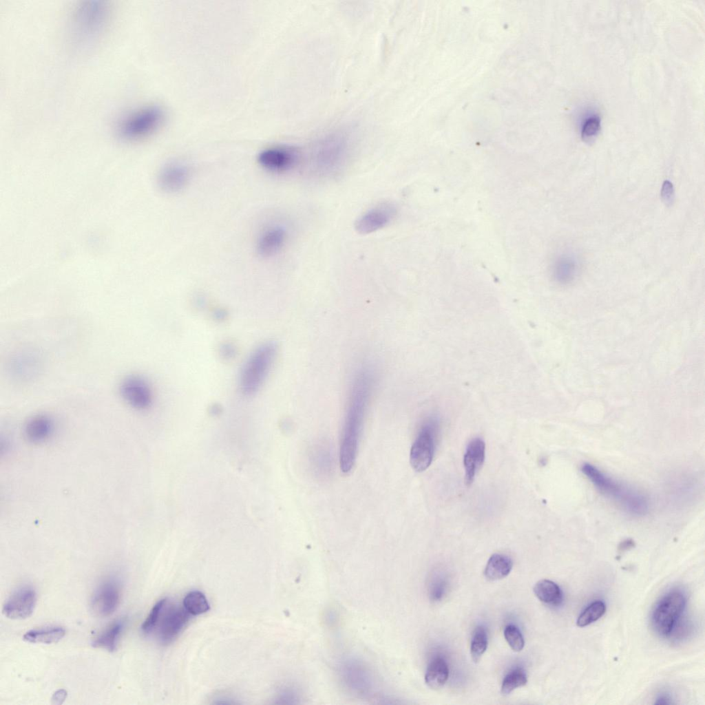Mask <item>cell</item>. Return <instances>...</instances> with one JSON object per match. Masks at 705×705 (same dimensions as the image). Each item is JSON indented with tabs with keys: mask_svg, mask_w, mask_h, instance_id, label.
<instances>
[{
	"mask_svg": "<svg viewBox=\"0 0 705 705\" xmlns=\"http://www.w3.org/2000/svg\"><path fill=\"white\" fill-rule=\"evenodd\" d=\"M372 386L371 372L367 369L359 372L352 386L341 434L339 465L344 473L349 472L355 462Z\"/></svg>",
	"mask_w": 705,
	"mask_h": 705,
	"instance_id": "cell-1",
	"label": "cell"
},
{
	"mask_svg": "<svg viewBox=\"0 0 705 705\" xmlns=\"http://www.w3.org/2000/svg\"><path fill=\"white\" fill-rule=\"evenodd\" d=\"M581 472L602 494L627 513L638 516L647 513L649 501L642 493L622 484L591 463H584Z\"/></svg>",
	"mask_w": 705,
	"mask_h": 705,
	"instance_id": "cell-2",
	"label": "cell"
},
{
	"mask_svg": "<svg viewBox=\"0 0 705 705\" xmlns=\"http://www.w3.org/2000/svg\"><path fill=\"white\" fill-rule=\"evenodd\" d=\"M109 19V7L105 2H81L75 8L70 21L72 39L77 45L90 43L103 32Z\"/></svg>",
	"mask_w": 705,
	"mask_h": 705,
	"instance_id": "cell-3",
	"label": "cell"
},
{
	"mask_svg": "<svg viewBox=\"0 0 705 705\" xmlns=\"http://www.w3.org/2000/svg\"><path fill=\"white\" fill-rule=\"evenodd\" d=\"M350 153L348 137L333 133L319 139L312 151V163L318 174L330 176L343 168Z\"/></svg>",
	"mask_w": 705,
	"mask_h": 705,
	"instance_id": "cell-4",
	"label": "cell"
},
{
	"mask_svg": "<svg viewBox=\"0 0 705 705\" xmlns=\"http://www.w3.org/2000/svg\"><path fill=\"white\" fill-rule=\"evenodd\" d=\"M276 351L275 344L268 342L252 352L240 375V388L245 394H253L260 388L271 368Z\"/></svg>",
	"mask_w": 705,
	"mask_h": 705,
	"instance_id": "cell-5",
	"label": "cell"
},
{
	"mask_svg": "<svg viewBox=\"0 0 705 705\" xmlns=\"http://www.w3.org/2000/svg\"><path fill=\"white\" fill-rule=\"evenodd\" d=\"M163 117L161 107L146 105L125 116L118 126V131L126 140H138L154 132L161 124Z\"/></svg>",
	"mask_w": 705,
	"mask_h": 705,
	"instance_id": "cell-6",
	"label": "cell"
},
{
	"mask_svg": "<svg viewBox=\"0 0 705 705\" xmlns=\"http://www.w3.org/2000/svg\"><path fill=\"white\" fill-rule=\"evenodd\" d=\"M686 602L682 591L673 590L656 603L651 613V623L658 635L666 637L671 633L685 608Z\"/></svg>",
	"mask_w": 705,
	"mask_h": 705,
	"instance_id": "cell-7",
	"label": "cell"
},
{
	"mask_svg": "<svg viewBox=\"0 0 705 705\" xmlns=\"http://www.w3.org/2000/svg\"><path fill=\"white\" fill-rule=\"evenodd\" d=\"M439 431V421L431 417L423 421L410 452V462L417 472L425 470L431 464Z\"/></svg>",
	"mask_w": 705,
	"mask_h": 705,
	"instance_id": "cell-8",
	"label": "cell"
},
{
	"mask_svg": "<svg viewBox=\"0 0 705 705\" xmlns=\"http://www.w3.org/2000/svg\"><path fill=\"white\" fill-rule=\"evenodd\" d=\"M338 674L344 687L352 694L366 697L374 690L372 672L357 658L348 657L342 660L338 666Z\"/></svg>",
	"mask_w": 705,
	"mask_h": 705,
	"instance_id": "cell-9",
	"label": "cell"
},
{
	"mask_svg": "<svg viewBox=\"0 0 705 705\" xmlns=\"http://www.w3.org/2000/svg\"><path fill=\"white\" fill-rule=\"evenodd\" d=\"M189 618L190 614L183 606L176 605L167 599L154 629L158 640L162 644L170 643L182 630Z\"/></svg>",
	"mask_w": 705,
	"mask_h": 705,
	"instance_id": "cell-10",
	"label": "cell"
},
{
	"mask_svg": "<svg viewBox=\"0 0 705 705\" xmlns=\"http://www.w3.org/2000/svg\"><path fill=\"white\" fill-rule=\"evenodd\" d=\"M299 158V151L289 146L266 148L257 157L258 164L263 169L273 173H282L291 169L297 164Z\"/></svg>",
	"mask_w": 705,
	"mask_h": 705,
	"instance_id": "cell-11",
	"label": "cell"
},
{
	"mask_svg": "<svg viewBox=\"0 0 705 705\" xmlns=\"http://www.w3.org/2000/svg\"><path fill=\"white\" fill-rule=\"evenodd\" d=\"M119 392L130 406L138 410H145L152 403L153 394L149 383L138 375L124 378L119 386Z\"/></svg>",
	"mask_w": 705,
	"mask_h": 705,
	"instance_id": "cell-12",
	"label": "cell"
},
{
	"mask_svg": "<svg viewBox=\"0 0 705 705\" xmlns=\"http://www.w3.org/2000/svg\"><path fill=\"white\" fill-rule=\"evenodd\" d=\"M36 593L33 587L23 586L16 591L7 599L3 605V615L12 620H23L29 618L33 613L36 604Z\"/></svg>",
	"mask_w": 705,
	"mask_h": 705,
	"instance_id": "cell-13",
	"label": "cell"
},
{
	"mask_svg": "<svg viewBox=\"0 0 705 705\" xmlns=\"http://www.w3.org/2000/svg\"><path fill=\"white\" fill-rule=\"evenodd\" d=\"M120 600V588L114 580H107L101 583L92 595L91 607L100 617H107L117 609Z\"/></svg>",
	"mask_w": 705,
	"mask_h": 705,
	"instance_id": "cell-14",
	"label": "cell"
},
{
	"mask_svg": "<svg viewBox=\"0 0 705 705\" xmlns=\"http://www.w3.org/2000/svg\"><path fill=\"white\" fill-rule=\"evenodd\" d=\"M396 207L381 203L364 213L355 222V228L361 234L373 233L388 224L397 215Z\"/></svg>",
	"mask_w": 705,
	"mask_h": 705,
	"instance_id": "cell-15",
	"label": "cell"
},
{
	"mask_svg": "<svg viewBox=\"0 0 705 705\" xmlns=\"http://www.w3.org/2000/svg\"><path fill=\"white\" fill-rule=\"evenodd\" d=\"M190 177L189 168L181 162H170L166 165L158 176L160 188L168 193H176L183 189Z\"/></svg>",
	"mask_w": 705,
	"mask_h": 705,
	"instance_id": "cell-16",
	"label": "cell"
},
{
	"mask_svg": "<svg viewBox=\"0 0 705 705\" xmlns=\"http://www.w3.org/2000/svg\"><path fill=\"white\" fill-rule=\"evenodd\" d=\"M485 456L484 441L479 437L472 439L467 445L463 458L465 481L467 485L473 482L477 472L483 465Z\"/></svg>",
	"mask_w": 705,
	"mask_h": 705,
	"instance_id": "cell-17",
	"label": "cell"
},
{
	"mask_svg": "<svg viewBox=\"0 0 705 705\" xmlns=\"http://www.w3.org/2000/svg\"><path fill=\"white\" fill-rule=\"evenodd\" d=\"M286 239V232L283 227H270L259 236L256 243L257 253L263 257L273 256L282 249Z\"/></svg>",
	"mask_w": 705,
	"mask_h": 705,
	"instance_id": "cell-18",
	"label": "cell"
},
{
	"mask_svg": "<svg viewBox=\"0 0 705 705\" xmlns=\"http://www.w3.org/2000/svg\"><path fill=\"white\" fill-rule=\"evenodd\" d=\"M54 428V421L50 417L38 414L28 420L24 427V434L29 442L41 443L51 436Z\"/></svg>",
	"mask_w": 705,
	"mask_h": 705,
	"instance_id": "cell-19",
	"label": "cell"
},
{
	"mask_svg": "<svg viewBox=\"0 0 705 705\" xmlns=\"http://www.w3.org/2000/svg\"><path fill=\"white\" fill-rule=\"evenodd\" d=\"M124 625L123 620L112 622L94 638L92 642V646L105 649L109 652L115 651Z\"/></svg>",
	"mask_w": 705,
	"mask_h": 705,
	"instance_id": "cell-20",
	"label": "cell"
},
{
	"mask_svg": "<svg viewBox=\"0 0 705 705\" xmlns=\"http://www.w3.org/2000/svg\"><path fill=\"white\" fill-rule=\"evenodd\" d=\"M512 567V560L508 556L494 554L489 558L484 574L488 580H498L508 576Z\"/></svg>",
	"mask_w": 705,
	"mask_h": 705,
	"instance_id": "cell-21",
	"label": "cell"
},
{
	"mask_svg": "<svg viewBox=\"0 0 705 705\" xmlns=\"http://www.w3.org/2000/svg\"><path fill=\"white\" fill-rule=\"evenodd\" d=\"M449 676L447 662L441 657H434L428 664L425 674L426 684L433 689L442 687Z\"/></svg>",
	"mask_w": 705,
	"mask_h": 705,
	"instance_id": "cell-22",
	"label": "cell"
},
{
	"mask_svg": "<svg viewBox=\"0 0 705 705\" xmlns=\"http://www.w3.org/2000/svg\"><path fill=\"white\" fill-rule=\"evenodd\" d=\"M65 635V630L60 626H50L31 629L23 636L25 641L30 643L53 644L60 641Z\"/></svg>",
	"mask_w": 705,
	"mask_h": 705,
	"instance_id": "cell-23",
	"label": "cell"
},
{
	"mask_svg": "<svg viewBox=\"0 0 705 705\" xmlns=\"http://www.w3.org/2000/svg\"><path fill=\"white\" fill-rule=\"evenodd\" d=\"M535 596L543 603L558 606L562 601V592L554 582L543 579L538 581L533 589Z\"/></svg>",
	"mask_w": 705,
	"mask_h": 705,
	"instance_id": "cell-24",
	"label": "cell"
},
{
	"mask_svg": "<svg viewBox=\"0 0 705 705\" xmlns=\"http://www.w3.org/2000/svg\"><path fill=\"white\" fill-rule=\"evenodd\" d=\"M182 606L191 615L202 614L209 609L205 596L199 591H192L184 598Z\"/></svg>",
	"mask_w": 705,
	"mask_h": 705,
	"instance_id": "cell-25",
	"label": "cell"
},
{
	"mask_svg": "<svg viewBox=\"0 0 705 705\" xmlns=\"http://www.w3.org/2000/svg\"><path fill=\"white\" fill-rule=\"evenodd\" d=\"M606 611L604 602L597 600L589 604L579 615L576 624L580 627H586L600 619Z\"/></svg>",
	"mask_w": 705,
	"mask_h": 705,
	"instance_id": "cell-26",
	"label": "cell"
},
{
	"mask_svg": "<svg viewBox=\"0 0 705 705\" xmlns=\"http://www.w3.org/2000/svg\"><path fill=\"white\" fill-rule=\"evenodd\" d=\"M527 675L524 670L516 668L509 672L504 677L501 685V693L510 694L514 690L527 684Z\"/></svg>",
	"mask_w": 705,
	"mask_h": 705,
	"instance_id": "cell-27",
	"label": "cell"
},
{
	"mask_svg": "<svg viewBox=\"0 0 705 705\" xmlns=\"http://www.w3.org/2000/svg\"><path fill=\"white\" fill-rule=\"evenodd\" d=\"M487 643V635L485 628L482 626L476 628L472 635L470 646L472 659L475 663L480 660L485 652Z\"/></svg>",
	"mask_w": 705,
	"mask_h": 705,
	"instance_id": "cell-28",
	"label": "cell"
},
{
	"mask_svg": "<svg viewBox=\"0 0 705 705\" xmlns=\"http://www.w3.org/2000/svg\"><path fill=\"white\" fill-rule=\"evenodd\" d=\"M166 600L167 598H163L157 602L143 622L141 630L145 634H150L154 632Z\"/></svg>",
	"mask_w": 705,
	"mask_h": 705,
	"instance_id": "cell-29",
	"label": "cell"
},
{
	"mask_svg": "<svg viewBox=\"0 0 705 705\" xmlns=\"http://www.w3.org/2000/svg\"><path fill=\"white\" fill-rule=\"evenodd\" d=\"M504 637L511 649L516 652L520 651L524 646V638L517 627L508 624L504 629Z\"/></svg>",
	"mask_w": 705,
	"mask_h": 705,
	"instance_id": "cell-30",
	"label": "cell"
},
{
	"mask_svg": "<svg viewBox=\"0 0 705 705\" xmlns=\"http://www.w3.org/2000/svg\"><path fill=\"white\" fill-rule=\"evenodd\" d=\"M576 269V262L571 257H565L559 261L556 269V276L560 281H568L574 277Z\"/></svg>",
	"mask_w": 705,
	"mask_h": 705,
	"instance_id": "cell-31",
	"label": "cell"
},
{
	"mask_svg": "<svg viewBox=\"0 0 705 705\" xmlns=\"http://www.w3.org/2000/svg\"><path fill=\"white\" fill-rule=\"evenodd\" d=\"M600 127V120L598 116L593 115L587 118L582 125L581 135L584 140H589L596 135Z\"/></svg>",
	"mask_w": 705,
	"mask_h": 705,
	"instance_id": "cell-32",
	"label": "cell"
},
{
	"mask_svg": "<svg viewBox=\"0 0 705 705\" xmlns=\"http://www.w3.org/2000/svg\"><path fill=\"white\" fill-rule=\"evenodd\" d=\"M661 197L662 200L669 205L671 204L674 198V188L673 184L669 181H664L661 189Z\"/></svg>",
	"mask_w": 705,
	"mask_h": 705,
	"instance_id": "cell-33",
	"label": "cell"
},
{
	"mask_svg": "<svg viewBox=\"0 0 705 705\" xmlns=\"http://www.w3.org/2000/svg\"><path fill=\"white\" fill-rule=\"evenodd\" d=\"M298 699V695L291 688L284 689L282 691L281 694H280L279 697V699L282 701V703L284 704H295Z\"/></svg>",
	"mask_w": 705,
	"mask_h": 705,
	"instance_id": "cell-34",
	"label": "cell"
},
{
	"mask_svg": "<svg viewBox=\"0 0 705 705\" xmlns=\"http://www.w3.org/2000/svg\"><path fill=\"white\" fill-rule=\"evenodd\" d=\"M235 352L234 346L231 344H224L221 347L220 353L226 359L231 358Z\"/></svg>",
	"mask_w": 705,
	"mask_h": 705,
	"instance_id": "cell-35",
	"label": "cell"
},
{
	"mask_svg": "<svg viewBox=\"0 0 705 705\" xmlns=\"http://www.w3.org/2000/svg\"><path fill=\"white\" fill-rule=\"evenodd\" d=\"M67 697V691L64 689L56 691L52 697V704H61Z\"/></svg>",
	"mask_w": 705,
	"mask_h": 705,
	"instance_id": "cell-36",
	"label": "cell"
},
{
	"mask_svg": "<svg viewBox=\"0 0 705 705\" xmlns=\"http://www.w3.org/2000/svg\"><path fill=\"white\" fill-rule=\"evenodd\" d=\"M672 702L668 695H660L655 702V704H670Z\"/></svg>",
	"mask_w": 705,
	"mask_h": 705,
	"instance_id": "cell-37",
	"label": "cell"
}]
</instances>
